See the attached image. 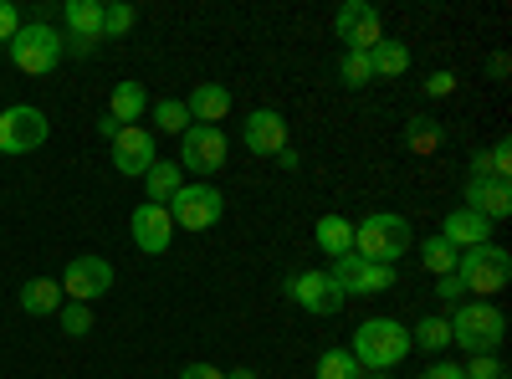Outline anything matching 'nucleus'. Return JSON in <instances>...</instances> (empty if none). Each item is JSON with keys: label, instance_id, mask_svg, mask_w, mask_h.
Returning a JSON list of instances; mask_svg holds the SVG:
<instances>
[{"label": "nucleus", "instance_id": "7ed1b4c3", "mask_svg": "<svg viewBox=\"0 0 512 379\" xmlns=\"http://www.w3.org/2000/svg\"><path fill=\"white\" fill-rule=\"evenodd\" d=\"M6 57H11V67L26 72V77H47V72H57L62 57H67V36H62L52 21H31V26H21V31L6 41Z\"/></svg>", "mask_w": 512, "mask_h": 379}, {"label": "nucleus", "instance_id": "72a5a7b5", "mask_svg": "<svg viewBox=\"0 0 512 379\" xmlns=\"http://www.w3.org/2000/svg\"><path fill=\"white\" fill-rule=\"evenodd\" d=\"M21 26H26V21H21V11H16V0H0V41H11Z\"/></svg>", "mask_w": 512, "mask_h": 379}, {"label": "nucleus", "instance_id": "f3484780", "mask_svg": "<svg viewBox=\"0 0 512 379\" xmlns=\"http://www.w3.org/2000/svg\"><path fill=\"white\" fill-rule=\"evenodd\" d=\"M436 236H446L456 251H472V246H487L492 241V221L477 216V210H466V205H456V210H446V221H441Z\"/></svg>", "mask_w": 512, "mask_h": 379}, {"label": "nucleus", "instance_id": "c756f323", "mask_svg": "<svg viewBox=\"0 0 512 379\" xmlns=\"http://www.w3.org/2000/svg\"><path fill=\"white\" fill-rule=\"evenodd\" d=\"M154 129L180 139V134L190 129V113H185V103H180V98H164V103H154Z\"/></svg>", "mask_w": 512, "mask_h": 379}, {"label": "nucleus", "instance_id": "0eeeda50", "mask_svg": "<svg viewBox=\"0 0 512 379\" xmlns=\"http://www.w3.org/2000/svg\"><path fill=\"white\" fill-rule=\"evenodd\" d=\"M164 210H169V221H175V231H210L226 216V195L210 180H195V185H180V195Z\"/></svg>", "mask_w": 512, "mask_h": 379}, {"label": "nucleus", "instance_id": "2f4dec72", "mask_svg": "<svg viewBox=\"0 0 512 379\" xmlns=\"http://www.w3.org/2000/svg\"><path fill=\"white\" fill-rule=\"evenodd\" d=\"M139 21V11L128 6V0H113V6H103V36H128Z\"/></svg>", "mask_w": 512, "mask_h": 379}, {"label": "nucleus", "instance_id": "f257e3e1", "mask_svg": "<svg viewBox=\"0 0 512 379\" xmlns=\"http://www.w3.org/2000/svg\"><path fill=\"white\" fill-rule=\"evenodd\" d=\"M354 251L364 262H379V267H400L405 251H415V231L405 216H395V210H374V216H364L354 226Z\"/></svg>", "mask_w": 512, "mask_h": 379}, {"label": "nucleus", "instance_id": "473e14b6", "mask_svg": "<svg viewBox=\"0 0 512 379\" xmlns=\"http://www.w3.org/2000/svg\"><path fill=\"white\" fill-rule=\"evenodd\" d=\"M461 374L466 379H502V364H497V354H472V364H461Z\"/></svg>", "mask_w": 512, "mask_h": 379}, {"label": "nucleus", "instance_id": "a211bd4d", "mask_svg": "<svg viewBox=\"0 0 512 379\" xmlns=\"http://www.w3.org/2000/svg\"><path fill=\"white\" fill-rule=\"evenodd\" d=\"M185 113L190 123H216L221 129V118L231 113V88L226 82H195V93L185 98Z\"/></svg>", "mask_w": 512, "mask_h": 379}, {"label": "nucleus", "instance_id": "4c0bfd02", "mask_svg": "<svg viewBox=\"0 0 512 379\" xmlns=\"http://www.w3.org/2000/svg\"><path fill=\"white\" fill-rule=\"evenodd\" d=\"M507 72H512V57H507V52H492V57H487V77H492V82H507Z\"/></svg>", "mask_w": 512, "mask_h": 379}, {"label": "nucleus", "instance_id": "aec40b11", "mask_svg": "<svg viewBox=\"0 0 512 379\" xmlns=\"http://www.w3.org/2000/svg\"><path fill=\"white\" fill-rule=\"evenodd\" d=\"M62 21H67L72 41H103V0H67Z\"/></svg>", "mask_w": 512, "mask_h": 379}, {"label": "nucleus", "instance_id": "20e7f679", "mask_svg": "<svg viewBox=\"0 0 512 379\" xmlns=\"http://www.w3.org/2000/svg\"><path fill=\"white\" fill-rule=\"evenodd\" d=\"M456 282L466 292H477V303H492L497 292L512 282V251L507 246H472V251H461V262H456Z\"/></svg>", "mask_w": 512, "mask_h": 379}, {"label": "nucleus", "instance_id": "5701e85b", "mask_svg": "<svg viewBox=\"0 0 512 379\" xmlns=\"http://www.w3.org/2000/svg\"><path fill=\"white\" fill-rule=\"evenodd\" d=\"M415 257H420V267L431 272V277H451L456 262H461V251L446 236H425V241H415Z\"/></svg>", "mask_w": 512, "mask_h": 379}, {"label": "nucleus", "instance_id": "e433bc0d", "mask_svg": "<svg viewBox=\"0 0 512 379\" xmlns=\"http://www.w3.org/2000/svg\"><path fill=\"white\" fill-rule=\"evenodd\" d=\"M420 379H466V374H461V364H451V359H436V364L425 369Z\"/></svg>", "mask_w": 512, "mask_h": 379}, {"label": "nucleus", "instance_id": "9d476101", "mask_svg": "<svg viewBox=\"0 0 512 379\" xmlns=\"http://www.w3.org/2000/svg\"><path fill=\"white\" fill-rule=\"evenodd\" d=\"M113 292V262L108 257H72L67 262V272H62V298L67 303H98V298H108Z\"/></svg>", "mask_w": 512, "mask_h": 379}, {"label": "nucleus", "instance_id": "c85d7f7f", "mask_svg": "<svg viewBox=\"0 0 512 379\" xmlns=\"http://www.w3.org/2000/svg\"><path fill=\"white\" fill-rule=\"evenodd\" d=\"M57 328L67 333V339H88L93 333V308L88 303H62L57 308Z\"/></svg>", "mask_w": 512, "mask_h": 379}, {"label": "nucleus", "instance_id": "6e6552de", "mask_svg": "<svg viewBox=\"0 0 512 379\" xmlns=\"http://www.w3.org/2000/svg\"><path fill=\"white\" fill-rule=\"evenodd\" d=\"M328 277L338 282V292H344V298H379V292H390V287H395V267L364 262L359 251L338 257V262L328 267Z\"/></svg>", "mask_w": 512, "mask_h": 379}, {"label": "nucleus", "instance_id": "f704fd0d", "mask_svg": "<svg viewBox=\"0 0 512 379\" xmlns=\"http://www.w3.org/2000/svg\"><path fill=\"white\" fill-rule=\"evenodd\" d=\"M451 93H456L451 72H431V77H425V98H451Z\"/></svg>", "mask_w": 512, "mask_h": 379}, {"label": "nucleus", "instance_id": "9b49d317", "mask_svg": "<svg viewBox=\"0 0 512 379\" xmlns=\"http://www.w3.org/2000/svg\"><path fill=\"white\" fill-rule=\"evenodd\" d=\"M287 303H297V308H303V313H313V318H333L338 308H344L349 298H344V292H338V282L328 277V272H292L287 277Z\"/></svg>", "mask_w": 512, "mask_h": 379}, {"label": "nucleus", "instance_id": "bb28decb", "mask_svg": "<svg viewBox=\"0 0 512 379\" xmlns=\"http://www.w3.org/2000/svg\"><path fill=\"white\" fill-rule=\"evenodd\" d=\"M369 67H374V77H405L410 72V47L405 41H379V47L369 52Z\"/></svg>", "mask_w": 512, "mask_h": 379}, {"label": "nucleus", "instance_id": "ea45409f", "mask_svg": "<svg viewBox=\"0 0 512 379\" xmlns=\"http://www.w3.org/2000/svg\"><path fill=\"white\" fill-rule=\"evenodd\" d=\"M277 164H282V170H287V175H292V170H303V159H297V149H292V144H287V149L277 154Z\"/></svg>", "mask_w": 512, "mask_h": 379}, {"label": "nucleus", "instance_id": "6ab92c4d", "mask_svg": "<svg viewBox=\"0 0 512 379\" xmlns=\"http://www.w3.org/2000/svg\"><path fill=\"white\" fill-rule=\"evenodd\" d=\"M149 113V93H144V82H118L113 98H108V118L118 123V129H134V123Z\"/></svg>", "mask_w": 512, "mask_h": 379}, {"label": "nucleus", "instance_id": "39448f33", "mask_svg": "<svg viewBox=\"0 0 512 379\" xmlns=\"http://www.w3.org/2000/svg\"><path fill=\"white\" fill-rule=\"evenodd\" d=\"M451 323V344H461L466 354H497V344L507 339V318L492 308V303H456V313L446 318Z\"/></svg>", "mask_w": 512, "mask_h": 379}, {"label": "nucleus", "instance_id": "58836bf2", "mask_svg": "<svg viewBox=\"0 0 512 379\" xmlns=\"http://www.w3.org/2000/svg\"><path fill=\"white\" fill-rule=\"evenodd\" d=\"M180 379H226V369H216V364H185Z\"/></svg>", "mask_w": 512, "mask_h": 379}, {"label": "nucleus", "instance_id": "7c9ffc66", "mask_svg": "<svg viewBox=\"0 0 512 379\" xmlns=\"http://www.w3.org/2000/svg\"><path fill=\"white\" fill-rule=\"evenodd\" d=\"M338 82H344V88H364V82H374L369 52H344V62H338Z\"/></svg>", "mask_w": 512, "mask_h": 379}, {"label": "nucleus", "instance_id": "393cba45", "mask_svg": "<svg viewBox=\"0 0 512 379\" xmlns=\"http://www.w3.org/2000/svg\"><path fill=\"white\" fill-rule=\"evenodd\" d=\"M410 349H425V354H436V359H446V349H451V323H446L441 313H431V318H420V323L410 328Z\"/></svg>", "mask_w": 512, "mask_h": 379}, {"label": "nucleus", "instance_id": "f8f14e48", "mask_svg": "<svg viewBox=\"0 0 512 379\" xmlns=\"http://www.w3.org/2000/svg\"><path fill=\"white\" fill-rule=\"evenodd\" d=\"M333 36L344 41V52H374L384 41V21L369 0H344L333 16Z\"/></svg>", "mask_w": 512, "mask_h": 379}, {"label": "nucleus", "instance_id": "4468645a", "mask_svg": "<svg viewBox=\"0 0 512 379\" xmlns=\"http://www.w3.org/2000/svg\"><path fill=\"white\" fill-rule=\"evenodd\" d=\"M128 236H134V246L144 251V257H164L169 241H175V221H169L164 205H134V216H128Z\"/></svg>", "mask_w": 512, "mask_h": 379}, {"label": "nucleus", "instance_id": "a19ab883", "mask_svg": "<svg viewBox=\"0 0 512 379\" xmlns=\"http://www.w3.org/2000/svg\"><path fill=\"white\" fill-rule=\"evenodd\" d=\"M226 379H262V374H256V369H231Z\"/></svg>", "mask_w": 512, "mask_h": 379}, {"label": "nucleus", "instance_id": "dca6fc26", "mask_svg": "<svg viewBox=\"0 0 512 379\" xmlns=\"http://www.w3.org/2000/svg\"><path fill=\"white\" fill-rule=\"evenodd\" d=\"M466 210L487 216L492 226L512 216V180H497V175H482V180H466Z\"/></svg>", "mask_w": 512, "mask_h": 379}, {"label": "nucleus", "instance_id": "1a4fd4ad", "mask_svg": "<svg viewBox=\"0 0 512 379\" xmlns=\"http://www.w3.org/2000/svg\"><path fill=\"white\" fill-rule=\"evenodd\" d=\"M47 134H52V123L41 108H31V103L0 108V154H31L47 144Z\"/></svg>", "mask_w": 512, "mask_h": 379}, {"label": "nucleus", "instance_id": "ddd939ff", "mask_svg": "<svg viewBox=\"0 0 512 379\" xmlns=\"http://www.w3.org/2000/svg\"><path fill=\"white\" fill-rule=\"evenodd\" d=\"M154 134L144 129V123H134V129H118L113 134V170L128 175V180H144L154 170Z\"/></svg>", "mask_w": 512, "mask_h": 379}, {"label": "nucleus", "instance_id": "79ce46f5", "mask_svg": "<svg viewBox=\"0 0 512 379\" xmlns=\"http://www.w3.org/2000/svg\"><path fill=\"white\" fill-rule=\"evenodd\" d=\"M364 379H400V374H364Z\"/></svg>", "mask_w": 512, "mask_h": 379}, {"label": "nucleus", "instance_id": "2eb2a0df", "mask_svg": "<svg viewBox=\"0 0 512 379\" xmlns=\"http://www.w3.org/2000/svg\"><path fill=\"white\" fill-rule=\"evenodd\" d=\"M241 144H246V154L277 159V154L287 149V118H282L277 108H256V113H246V123H241Z\"/></svg>", "mask_w": 512, "mask_h": 379}, {"label": "nucleus", "instance_id": "f03ea898", "mask_svg": "<svg viewBox=\"0 0 512 379\" xmlns=\"http://www.w3.org/2000/svg\"><path fill=\"white\" fill-rule=\"evenodd\" d=\"M359 369H374V374H390L405 354H410V328L400 318H364L354 328V349Z\"/></svg>", "mask_w": 512, "mask_h": 379}, {"label": "nucleus", "instance_id": "a878e982", "mask_svg": "<svg viewBox=\"0 0 512 379\" xmlns=\"http://www.w3.org/2000/svg\"><path fill=\"white\" fill-rule=\"evenodd\" d=\"M318 251H323V257H349V251H354V226L344 221V216H323L318 221Z\"/></svg>", "mask_w": 512, "mask_h": 379}, {"label": "nucleus", "instance_id": "4be33fe9", "mask_svg": "<svg viewBox=\"0 0 512 379\" xmlns=\"http://www.w3.org/2000/svg\"><path fill=\"white\" fill-rule=\"evenodd\" d=\"M180 185H185V170L175 159H154V170L144 175V190H149V205H169L180 195Z\"/></svg>", "mask_w": 512, "mask_h": 379}, {"label": "nucleus", "instance_id": "412c9836", "mask_svg": "<svg viewBox=\"0 0 512 379\" xmlns=\"http://www.w3.org/2000/svg\"><path fill=\"white\" fill-rule=\"evenodd\" d=\"M62 308V282H52V277H31L26 287H21V313H31V318H52Z\"/></svg>", "mask_w": 512, "mask_h": 379}, {"label": "nucleus", "instance_id": "423d86ee", "mask_svg": "<svg viewBox=\"0 0 512 379\" xmlns=\"http://www.w3.org/2000/svg\"><path fill=\"white\" fill-rule=\"evenodd\" d=\"M226 159H231V139H226V129H216V123H190V129L180 134V170H195V180L221 175Z\"/></svg>", "mask_w": 512, "mask_h": 379}, {"label": "nucleus", "instance_id": "cd10ccee", "mask_svg": "<svg viewBox=\"0 0 512 379\" xmlns=\"http://www.w3.org/2000/svg\"><path fill=\"white\" fill-rule=\"evenodd\" d=\"M313 374L318 379H364V369H359V359L349 349H323L318 364H313Z\"/></svg>", "mask_w": 512, "mask_h": 379}, {"label": "nucleus", "instance_id": "c9c22d12", "mask_svg": "<svg viewBox=\"0 0 512 379\" xmlns=\"http://www.w3.org/2000/svg\"><path fill=\"white\" fill-rule=\"evenodd\" d=\"M436 298H441V303H451V308L466 298V287L456 282V272H451V277H436Z\"/></svg>", "mask_w": 512, "mask_h": 379}, {"label": "nucleus", "instance_id": "b1692460", "mask_svg": "<svg viewBox=\"0 0 512 379\" xmlns=\"http://www.w3.org/2000/svg\"><path fill=\"white\" fill-rule=\"evenodd\" d=\"M405 144H410V154H441L446 149V129H441L431 113H415L405 123Z\"/></svg>", "mask_w": 512, "mask_h": 379}]
</instances>
